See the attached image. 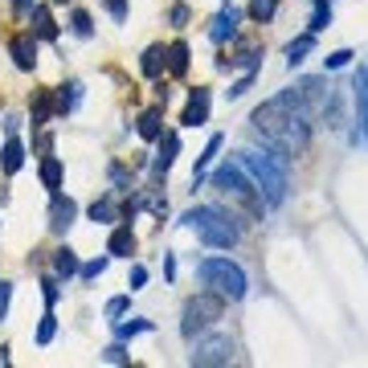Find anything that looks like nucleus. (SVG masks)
<instances>
[{
  "mask_svg": "<svg viewBox=\"0 0 368 368\" xmlns=\"http://www.w3.org/2000/svg\"><path fill=\"white\" fill-rule=\"evenodd\" d=\"M254 127L262 131L270 148H278L283 156H295V151L307 148V115H303V102L295 90H283L270 102H262L254 111Z\"/></svg>",
  "mask_w": 368,
  "mask_h": 368,
  "instance_id": "f257e3e1",
  "label": "nucleus"
},
{
  "mask_svg": "<svg viewBox=\"0 0 368 368\" xmlns=\"http://www.w3.org/2000/svg\"><path fill=\"white\" fill-rule=\"evenodd\" d=\"M184 225L201 237L205 246H213V250H229V246H237V237H242L237 225L229 221V213H221V209H213V205L193 209V213L184 217Z\"/></svg>",
  "mask_w": 368,
  "mask_h": 368,
  "instance_id": "f03ea898",
  "label": "nucleus"
},
{
  "mask_svg": "<svg viewBox=\"0 0 368 368\" xmlns=\"http://www.w3.org/2000/svg\"><path fill=\"white\" fill-rule=\"evenodd\" d=\"M242 172H250V180L258 184V193L266 197V205H283L286 197V176L274 156H262V151H242Z\"/></svg>",
  "mask_w": 368,
  "mask_h": 368,
  "instance_id": "7ed1b4c3",
  "label": "nucleus"
},
{
  "mask_svg": "<svg viewBox=\"0 0 368 368\" xmlns=\"http://www.w3.org/2000/svg\"><path fill=\"white\" fill-rule=\"evenodd\" d=\"M197 274H201V283L213 295H221V299L237 303L246 295V270L237 266V262H229V258H205L201 266H197Z\"/></svg>",
  "mask_w": 368,
  "mask_h": 368,
  "instance_id": "20e7f679",
  "label": "nucleus"
},
{
  "mask_svg": "<svg viewBox=\"0 0 368 368\" xmlns=\"http://www.w3.org/2000/svg\"><path fill=\"white\" fill-rule=\"evenodd\" d=\"M213 188H221L225 197H234L237 205H246L254 217L262 213V193H258V184H254V180H246V176H242V164L217 168V172H213Z\"/></svg>",
  "mask_w": 368,
  "mask_h": 368,
  "instance_id": "39448f33",
  "label": "nucleus"
},
{
  "mask_svg": "<svg viewBox=\"0 0 368 368\" xmlns=\"http://www.w3.org/2000/svg\"><path fill=\"white\" fill-rule=\"evenodd\" d=\"M221 311H225V299L213 295V291H205L201 299H193L188 307H184V323H180L184 340H193V335H201L205 328H213V323L221 319Z\"/></svg>",
  "mask_w": 368,
  "mask_h": 368,
  "instance_id": "423d86ee",
  "label": "nucleus"
},
{
  "mask_svg": "<svg viewBox=\"0 0 368 368\" xmlns=\"http://www.w3.org/2000/svg\"><path fill=\"white\" fill-rule=\"evenodd\" d=\"M229 352H234V344H229L225 335H217V340L197 344V352H193L188 360H193V364H229Z\"/></svg>",
  "mask_w": 368,
  "mask_h": 368,
  "instance_id": "0eeeda50",
  "label": "nucleus"
},
{
  "mask_svg": "<svg viewBox=\"0 0 368 368\" xmlns=\"http://www.w3.org/2000/svg\"><path fill=\"white\" fill-rule=\"evenodd\" d=\"M205 119H209V90H205V86H197V90L188 94V107H184L180 123H184V127H201Z\"/></svg>",
  "mask_w": 368,
  "mask_h": 368,
  "instance_id": "6e6552de",
  "label": "nucleus"
},
{
  "mask_svg": "<svg viewBox=\"0 0 368 368\" xmlns=\"http://www.w3.org/2000/svg\"><path fill=\"white\" fill-rule=\"evenodd\" d=\"M237 21H242V13H237L234 4H229V9H221L217 17H213V29H209V37H213L217 45H225V41L237 33Z\"/></svg>",
  "mask_w": 368,
  "mask_h": 368,
  "instance_id": "1a4fd4ad",
  "label": "nucleus"
},
{
  "mask_svg": "<svg viewBox=\"0 0 368 368\" xmlns=\"http://www.w3.org/2000/svg\"><path fill=\"white\" fill-rule=\"evenodd\" d=\"M176 151H180V135H176V131L160 135V156H156V164H151V172H156V176H164L168 168L176 164Z\"/></svg>",
  "mask_w": 368,
  "mask_h": 368,
  "instance_id": "9d476101",
  "label": "nucleus"
},
{
  "mask_svg": "<svg viewBox=\"0 0 368 368\" xmlns=\"http://www.w3.org/2000/svg\"><path fill=\"white\" fill-rule=\"evenodd\" d=\"M13 62H17L21 70H33V62H37V45H33V33H21V37H13Z\"/></svg>",
  "mask_w": 368,
  "mask_h": 368,
  "instance_id": "9b49d317",
  "label": "nucleus"
},
{
  "mask_svg": "<svg viewBox=\"0 0 368 368\" xmlns=\"http://www.w3.org/2000/svg\"><path fill=\"white\" fill-rule=\"evenodd\" d=\"M74 213H78V209H74V201H70V197H53L50 225L58 229V234H62V229H70V221H74Z\"/></svg>",
  "mask_w": 368,
  "mask_h": 368,
  "instance_id": "f8f14e48",
  "label": "nucleus"
},
{
  "mask_svg": "<svg viewBox=\"0 0 368 368\" xmlns=\"http://www.w3.org/2000/svg\"><path fill=\"white\" fill-rule=\"evenodd\" d=\"M107 250L119 254V258H131V254H135V234H131V225H119L115 234H111V242H107Z\"/></svg>",
  "mask_w": 368,
  "mask_h": 368,
  "instance_id": "ddd939ff",
  "label": "nucleus"
},
{
  "mask_svg": "<svg viewBox=\"0 0 368 368\" xmlns=\"http://www.w3.org/2000/svg\"><path fill=\"white\" fill-rule=\"evenodd\" d=\"M21 164H25V144H21V139H9L4 151H0V168L13 176V172H21Z\"/></svg>",
  "mask_w": 368,
  "mask_h": 368,
  "instance_id": "4468645a",
  "label": "nucleus"
},
{
  "mask_svg": "<svg viewBox=\"0 0 368 368\" xmlns=\"http://www.w3.org/2000/svg\"><path fill=\"white\" fill-rule=\"evenodd\" d=\"M33 33L45 37V41H53V37H58V25H53L50 9H41V4H33Z\"/></svg>",
  "mask_w": 368,
  "mask_h": 368,
  "instance_id": "2eb2a0df",
  "label": "nucleus"
},
{
  "mask_svg": "<svg viewBox=\"0 0 368 368\" xmlns=\"http://www.w3.org/2000/svg\"><path fill=\"white\" fill-rule=\"evenodd\" d=\"M164 62H168V50H164V45H151V50L144 53V62H139V66H144V74H148V78H160Z\"/></svg>",
  "mask_w": 368,
  "mask_h": 368,
  "instance_id": "dca6fc26",
  "label": "nucleus"
},
{
  "mask_svg": "<svg viewBox=\"0 0 368 368\" xmlns=\"http://www.w3.org/2000/svg\"><path fill=\"white\" fill-rule=\"evenodd\" d=\"M311 50H315V33H307V37H299V41H291V45H286V62H291V66H299V62Z\"/></svg>",
  "mask_w": 368,
  "mask_h": 368,
  "instance_id": "f3484780",
  "label": "nucleus"
},
{
  "mask_svg": "<svg viewBox=\"0 0 368 368\" xmlns=\"http://www.w3.org/2000/svg\"><path fill=\"white\" fill-rule=\"evenodd\" d=\"M139 135H144V139H160V135H164L160 111H144V115H139Z\"/></svg>",
  "mask_w": 368,
  "mask_h": 368,
  "instance_id": "a211bd4d",
  "label": "nucleus"
},
{
  "mask_svg": "<svg viewBox=\"0 0 368 368\" xmlns=\"http://www.w3.org/2000/svg\"><path fill=\"white\" fill-rule=\"evenodd\" d=\"M221 144H225L221 135H213V139H209V148H205V156H201V160H197V172H193V184H201V180H205V168L213 164V156H217V151H221Z\"/></svg>",
  "mask_w": 368,
  "mask_h": 368,
  "instance_id": "6ab92c4d",
  "label": "nucleus"
},
{
  "mask_svg": "<svg viewBox=\"0 0 368 368\" xmlns=\"http://www.w3.org/2000/svg\"><path fill=\"white\" fill-rule=\"evenodd\" d=\"M78 99H82V86H78V82H66V86H62V94H58V115L74 111V107H78Z\"/></svg>",
  "mask_w": 368,
  "mask_h": 368,
  "instance_id": "aec40b11",
  "label": "nucleus"
},
{
  "mask_svg": "<svg viewBox=\"0 0 368 368\" xmlns=\"http://www.w3.org/2000/svg\"><path fill=\"white\" fill-rule=\"evenodd\" d=\"M53 270H58L62 278L78 274V258H74V250H70V246H62V250H58V258H53Z\"/></svg>",
  "mask_w": 368,
  "mask_h": 368,
  "instance_id": "412c9836",
  "label": "nucleus"
},
{
  "mask_svg": "<svg viewBox=\"0 0 368 368\" xmlns=\"http://www.w3.org/2000/svg\"><path fill=\"white\" fill-rule=\"evenodd\" d=\"M356 99H360V127L368 139V70H360V78H356Z\"/></svg>",
  "mask_w": 368,
  "mask_h": 368,
  "instance_id": "4be33fe9",
  "label": "nucleus"
},
{
  "mask_svg": "<svg viewBox=\"0 0 368 368\" xmlns=\"http://www.w3.org/2000/svg\"><path fill=\"white\" fill-rule=\"evenodd\" d=\"M168 70H172V74H184V70H188V45H184V41H176V45L168 50Z\"/></svg>",
  "mask_w": 368,
  "mask_h": 368,
  "instance_id": "5701e85b",
  "label": "nucleus"
},
{
  "mask_svg": "<svg viewBox=\"0 0 368 368\" xmlns=\"http://www.w3.org/2000/svg\"><path fill=\"white\" fill-rule=\"evenodd\" d=\"M274 13H278V0H250V17L258 21V25H266Z\"/></svg>",
  "mask_w": 368,
  "mask_h": 368,
  "instance_id": "b1692460",
  "label": "nucleus"
},
{
  "mask_svg": "<svg viewBox=\"0 0 368 368\" xmlns=\"http://www.w3.org/2000/svg\"><path fill=\"white\" fill-rule=\"evenodd\" d=\"M41 180H45V188H58V184H62V160H45V164H41Z\"/></svg>",
  "mask_w": 368,
  "mask_h": 368,
  "instance_id": "393cba45",
  "label": "nucleus"
},
{
  "mask_svg": "<svg viewBox=\"0 0 368 368\" xmlns=\"http://www.w3.org/2000/svg\"><path fill=\"white\" fill-rule=\"evenodd\" d=\"M332 25V9L323 4V0H315V13H311V33H323Z\"/></svg>",
  "mask_w": 368,
  "mask_h": 368,
  "instance_id": "a878e982",
  "label": "nucleus"
},
{
  "mask_svg": "<svg viewBox=\"0 0 368 368\" xmlns=\"http://www.w3.org/2000/svg\"><path fill=\"white\" fill-rule=\"evenodd\" d=\"M50 111H53L50 90H41V94H37V102H33V123H45V119H50Z\"/></svg>",
  "mask_w": 368,
  "mask_h": 368,
  "instance_id": "bb28decb",
  "label": "nucleus"
},
{
  "mask_svg": "<svg viewBox=\"0 0 368 368\" xmlns=\"http://www.w3.org/2000/svg\"><path fill=\"white\" fill-rule=\"evenodd\" d=\"M90 221H102V225H107V221H115L111 201H94V205H90Z\"/></svg>",
  "mask_w": 368,
  "mask_h": 368,
  "instance_id": "cd10ccee",
  "label": "nucleus"
},
{
  "mask_svg": "<svg viewBox=\"0 0 368 368\" xmlns=\"http://www.w3.org/2000/svg\"><path fill=\"white\" fill-rule=\"evenodd\" d=\"M148 328H151L148 319H131V323H119V340H131V335L148 332Z\"/></svg>",
  "mask_w": 368,
  "mask_h": 368,
  "instance_id": "c85d7f7f",
  "label": "nucleus"
},
{
  "mask_svg": "<svg viewBox=\"0 0 368 368\" xmlns=\"http://www.w3.org/2000/svg\"><path fill=\"white\" fill-rule=\"evenodd\" d=\"M348 62H352V50H335V53L323 58V66H328V70H344Z\"/></svg>",
  "mask_w": 368,
  "mask_h": 368,
  "instance_id": "c756f323",
  "label": "nucleus"
},
{
  "mask_svg": "<svg viewBox=\"0 0 368 368\" xmlns=\"http://www.w3.org/2000/svg\"><path fill=\"white\" fill-rule=\"evenodd\" d=\"M53 328H58V323H53V315L41 319V328H37V344H41V348H45V344L53 340Z\"/></svg>",
  "mask_w": 368,
  "mask_h": 368,
  "instance_id": "7c9ffc66",
  "label": "nucleus"
},
{
  "mask_svg": "<svg viewBox=\"0 0 368 368\" xmlns=\"http://www.w3.org/2000/svg\"><path fill=\"white\" fill-rule=\"evenodd\" d=\"M74 33H78V37H90V33H94V25H90V13H74Z\"/></svg>",
  "mask_w": 368,
  "mask_h": 368,
  "instance_id": "2f4dec72",
  "label": "nucleus"
},
{
  "mask_svg": "<svg viewBox=\"0 0 368 368\" xmlns=\"http://www.w3.org/2000/svg\"><path fill=\"white\" fill-rule=\"evenodd\" d=\"M102 270H107V258H94V262H86V266H82V278L90 283V278H99Z\"/></svg>",
  "mask_w": 368,
  "mask_h": 368,
  "instance_id": "473e14b6",
  "label": "nucleus"
},
{
  "mask_svg": "<svg viewBox=\"0 0 368 368\" xmlns=\"http://www.w3.org/2000/svg\"><path fill=\"white\" fill-rule=\"evenodd\" d=\"M127 307H131V299H111V303H107V315L115 319V315H123Z\"/></svg>",
  "mask_w": 368,
  "mask_h": 368,
  "instance_id": "72a5a7b5",
  "label": "nucleus"
},
{
  "mask_svg": "<svg viewBox=\"0 0 368 368\" xmlns=\"http://www.w3.org/2000/svg\"><path fill=\"white\" fill-rule=\"evenodd\" d=\"M107 360H111V364H123V360H127V352L119 348V344H111V348H107Z\"/></svg>",
  "mask_w": 368,
  "mask_h": 368,
  "instance_id": "f704fd0d",
  "label": "nucleus"
},
{
  "mask_svg": "<svg viewBox=\"0 0 368 368\" xmlns=\"http://www.w3.org/2000/svg\"><path fill=\"white\" fill-rule=\"evenodd\" d=\"M9 295H13V286L0 283V319H4V311H9Z\"/></svg>",
  "mask_w": 368,
  "mask_h": 368,
  "instance_id": "c9c22d12",
  "label": "nucleus"
},
{
  "mask_svg": "<svg viewBox=\"0 0 368 368\" xmlns=\"http://www.w3.org/2000/svg\"><path fill=\"white\" fill-rule=\"evenodd\" d=\"M111 4V13H115V21H127V4L123 0H107Z\"/></svg>",
  "mask_w": 368,
  "mask_h": 368,
  "instance_id": "e433bc0d",
  "label": "nucleus"
},
{
  "mask_svg": "<svg viewBox=\"0 0 368 368\" xmlns=\"http://www.w3.org/2000/svg\"><path fill=\"white\" fill-rule=\"evenodd\" d=\"M144 283H148V270L135 266V270H131V291H135V286H144Z\"/></svg>",
  "mask_w": 368,
  "mask_h": 368,
  "instance_id": "4c0bfd02",
  "label": "nucleus"
},
{
  "mask_svg": "<svg viewBox=\"0 0 368 368\" xmlns=\"http://www.w3.org/2000/svg\"><path fill=\"white\" fill-rule=\"evenodd\" d=\"M45 303H58V283L53 278H45Z\"/></svg>",
  "mask_w": 368,
  "mask_h": 368,
  "instance_id": "58836bf2",
  "label": "nucleus"
},
{
  "mask_svg": "<svg viewBox=\"0 0 368 368\" xmlns=\"http://www.w3.org/2000/svg\"><path fill=\"white\" fill-rule=\"evenodd\" d=\"M13 4H17L21 13H29V9H33V0H13Z\"/></svg>",
  "mask_w": 368,
  "mask_h": 368,
  "instance_id": "ea45409f",
  "label": "nucleus"
},
{
  "mask_svg": "<svg viewBox=\"0 0 368 368\" xmlns=\"http://www.w3.org/2000/svg\"><path fill=\"white\" fill-rule=\"evenodd\" d=\"M58 4H66V0H58Z\"/></svg>",
  "mask_w": 368,
  "mask_h": 368,
  "instance_id": "a19ab883",
  "label": "nucleus"
}]
</instances>
